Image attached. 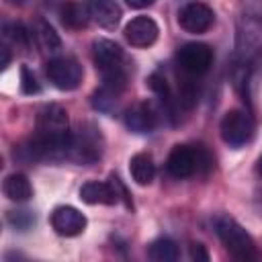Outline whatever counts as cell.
<instances>
[{"label": "cell", "instance_id": "6da1fadb", "mask_svg": "<svg viewBox=\"0 0 262 262\" xmlns=\"http://www.w3.org/2000/svg\"><path fill=\"white\" fill-rule=\"evenodd\" d=\"M215 231L221 239V244L225 246V250L229 252V256H233L239 262H250V260H260L262 254L256 248L254 237L231 217L221 215L215 219Z\"/></svg>", "mask_w": 262, "mask_h": 262}, {"label": "cell", "instance_id": "7a4b0ae2", "mask_svg": "<svg viewBox=\"0 0 262 262\" xmlns=\"http://www.w3.org/2000/svg\"><path fill=\"white\" fill-rule=\"evenodd\" d=\"M213 168V158L203 145H174L166 160V170L174 178L207 174Z\"/></svg>", "mask_w": 262, "mask_h": 262}, {"label": "cell", "instance_id": "3957f363", "mask_svg": "<svg viewBox=\"0 0 262 262\" xmlns=\"http://www.w3.org/2000/svg\"><path fill=\"white\" fill-rule=\"evenodd\" d=\"M219 133H221V139L237 149L246 143L252 141L254 137V119L250 113L242 111V108H231L223 115L221 119V125H219Z\"/></svg>", "mask_w": 262, "mask_h": 262}, {"label": "cell", "instance_id": "277c9868", "mask_svg": "<svg viewBox=\"0 0 262 262\" xmlns=\"http://www.w3.org/2000/svg\"><path fill=\"white\" fill-rule=\"evenodd\" d=\"M45 74L49 78V82L57 88V90H74L80 86L82 82V66L78 63V59L74 57H51L45 66Z\"/></svg>", "mask_w": 262, "mask_h": 262}, {"label": "cell", "instance_id": "5b68a950", "mask_svg": "<svg viewBox=\"0 0 262 262\" xmlns=\"http://www.w3.org/2000/svg\"><path fill=\"white\" fill-rule=\"evenodd\" d=\"M176 66L186 76H201L213 66V49L207 43H184L176 53Z\"/></svg>", "mask_w": 262, "mask_h": 262}, {"label": "cell", "instance_id": "8992f818", "mask_svg": "<svg viewBox=\"0 0 262 262\" xmlns=\"http://www.w3.org/2000/svg\"><path fill=\"white\" fill-rule=\"evenodd\" d=\"M100 149H102L100 133L94 127H84V129L80 127L78 133H72V145L68 158L80 164H92L100 158Z\"/></svg>", "mask_w": 262, "mask_h": 262}, {"label": "cell", "instance_id": "52a82bcc", "mask_svg": "<svg viewBox=\"0 0 262 262\" xmlns=\"http://www.w3.org/2000/svg\"><path fill=\"white\" fill-rule=\"evenodd\" d=\"M213 23H215V12L211 6L203 2H188L178 12V25L186 33H194V35L205 33L213 27Z\"/></svg>", "mask_w": 262, "mask_h": 262}, {"label": "cell", "instance_id": "ba28073f", "mask_svg": "<svg viewBox=\"0 0 262 262\" xmlns=\"http://www.w3.org/2000/svg\"><path fill=\"white\" fill-rule=\"evenodd\" d=\"M51 227L55 229V233L63 237H74L86 229V217L76 207L61 205V207H55L51 213Z\"/></svg>", "mask_w": 262, "mask_h": 262}, {"label": "cell", "instance_id": "9c48e42d", "mask_svg": "<svg viewBox=\"0 0 262 262\" xmlns=\"http://www.w3.org/2000/svg\"><path fill=\"white\" fill-rule=\"evenodd\" d=\"M160 35V27L149 16H135L125 27V39L133 47H149L156 43Z\"/></svg>", "mask_w": 262, "mask_h": 262}, {"label": "cell", "instance_id": "30bf717a", "mask_svg": "<svg viewBox=\"0 0 262 262\" xmlns=\"http://www.w3.org/2000/svg\"><path fill=\"white\" fill-rule=\"evenodd\" d=\"M80 199L88 205H117L121 201V192L113 178L108 182L88 180L80 188Z\"/></svg>", "mask_w": 262, "mask_h": 262}, {"label": "cell", "instance_id": "8fae6325", "mask_svg": "<svg viewBox=\"0 0 262 262\" xmlns=\"http://www.w3.org/2000/svg\"><path fill=\"white\" fill-rule=\"evenodd\" d=\"M125 125L133 133H151L158 125V113L149 102H137L127 108Z\"/></svg>", "mask_w": 262, "mask_h": 262}, {"label": "cell", "instance_id": "7c38bea8", "mask_svg": "<svg viewBox=\"0 0 262 262\" xmlns=\"http://www.w3.org/2000/svg\"><path fill=\"white\" fill-rule=\"evenodd\" d=\"M92 57H94L96 70H104V68H113V66H123V61H125L123 49L115 41H111V39H96L92 43Z\"/></svg>", "mask_w": 262, "mask_h": 262}, {"label": "cell", "instance_id": "4fadbf2b", "mask_svg": "<svg viewBox=\"0 0 262 262\" xmlns=\"http://www.w3.org/2000/svg\"><path fill=\"white\" fill-rule=\"evenodd\" d=\"M90 16L102 27V29H117L119 20H121V8L115 0H88L86 2Z\"/></svg>", "mask_w": 262, "mask_h": 262}, {"label": "cell", "instance_id": "5bb4252c", "mask_svg": "<svg viewBox=\"0 0 262 262\" xmlns=\"http://www.w3.org/2000/svg\"><path fill=\"white\" fill-rule=\"evenodd\" d=\"M33 39L43 55H55L61 51V39L47 20H37L33 25Z\"/></svg>", "mask_w": 262, "mask_h": 262}, {"label": "cell", "instance_id": "9a60e30c", "mask_svg": "<svg viewBox=\"0 0 262 262\" xmlns=\"http://www.w3.org/2000/svg\"><path fill=\"white\" fill-rule=\"evenodd\" d=\"M129 172H131V178L139 186H147L156 176V164H154L151 154H147V151L135 154L129 160Z\"/></svg>", "mask_w": 262, "mask_h": 262}, {"label": "cell", "instance_id": "2e32d148", "mask_svg": "<svg viewBox=\"0 0 262 262\" xmlns=\"http://www.w3.org/2000/svg\"><path fill=\"white\" fill-rule=\"evenodd\" d=\"M2 190L10 201H16V203H25V201H29L33 196V186H31L29 178L25 174H20V172L8 174L4 178Z\"/></svg>", "mask_w": 262, "mask_h": 262}, {"label": "cell", "instance_id": "e0dca14e", "mask_svg": "<svg viewBox=\"0 0 262 262\" xmlns=\"http://www.w3.org/2000/svg\"><path fill=\"white\" fill-rule=\"evenodd\" d=\"M59 14H61V23L63 27L72 29V31H80V29H86L88 27V6L80 4V2H66L61 8H59Z\"/></svg>", "mask_w": 262, "mask_h": 262}, {"label": "cell", "instance_id": "ac0fdd59", "mask_svg": "<svg viewBox=\"0 0 262 262\" xmlns=\"http://www.w3.org/2000/svg\"><path fill=\"white\" fill-rule=\"evenodd\" d=\"M147 254L156 262H174L180 256L176 242H172L170 237H158V239H154L149 244V248H147Z\"/></svg>", "mask_w": 262, "mask_h": 262}, {"label": "cell", "instance_id": "d6986e66", "mask_svg": "<svg viewBox=\"0 0 262 262\" xmlns=\"http://www.w3.org/2000/svg\"><path fill=\"white\" fill-rule=\"evenodd\" d=\"M2 37H4L6 43H12L20 51H25L31 43V33H27V29L20 23H4Z\"/></svg>", "mask_w": 262, "mask_h": 262}, {"label": "cell", "instance_id": "ffe728a7", "mask_svg": "<svg viewBox=\"0 0 262 262\" xmlns=\"http://www.w3.org/2000/svg\"><path fill=\"white\" fill-rule=\"evenodd\" d=\"M8 223L20 231L29 229L35 223V215H31L29 211H10L8 213Z\"/></svg>", "mask_w": 262, "mask_h": 262}, {"label": "cell", "instance_id": "44dd1931", "mask_svg": "<svg viewBox=\"0 0 262 262\" xmlns=\"http://www.w3.org/2000/svg\"><path fill=\"white\" fill-rule=\"evenodd\" d=\"M20 90H23L25 94H37V92L41 90V86H39L35 74H33L27 66L20 68Z\"/></svg>", "mask_w": 262, "mask_h": 262}, {"label": "cell", "instance_id": "7402d4cb", "mask_svg": "<svg viewBox=\"0 0 262 262\" xmlns=\"http://www.w3.org/2000/svg\"><path fill=\"white\" fill-rule=\"evenodd\" d=\"M188 252H190V258L192 260H196V262H209V252H207V248L203 244L192 242L190 248H188Z\"/></svg>", "mask_w": 262, "mask_h": 262}, {"label": "cell", "instance_id": "603a6c76", "mask_svg": "<svg viewBox=\"0 0 262 262\" xmlns=\"http://www.w3.org/2000/svg\"><path fill=\"white\" fill-rule=\"evenodd\" d=\"M156 0H125V4L129 6V8H137V10H141V8H147V6H151Z\"/></svg>", "mask_w": 262, "mask_h": 262}, {"label": "cell", "instance_id": "cb8c5ba5", "mask_svg": "<svg viewBox=\"0 0 262 262\" xmlns=\"http://www.w3.org/2000/svg\"><path fill=\"white\" fill-rule=\"evenodd\" d=\"M43 4L47 8H51V10H55V8H61L66 4V0H43Z\"/></svg>", "mask_w": 262, "mask_h": 262}, {"label": "cell", "instance_id": "d4e9b609", "mask_svg": "<svg viewBox=\"0 0 262 262\" xmlns=\"http://www.w3.org/2000/svg\"><path fill=\"white\" fill-rule=\"evenodd\" d=\"M0 49H2V63H0V66H2V68H6V66H8V61H10V53H8V45L4 43V45H2Z\"/></svg>", "mask_w": 262, "mask_h": 262}, {"label": "cell", "instance_id": "484cf974", "mask_svg": "<svg viewBox=\"0 0 262 262\" xmlns=\"http://www.w3.org/2000/svg\"><path fill=\"white\" fill-rule=\"evenodd\" d=\"M256 172L262 176V156H260V158H258V162H256Z\"/></svg>", "mask_w": 262, "mask_h": 262}, {"label": "cell", "instance_id": "4316f807", "mask_svg": "<svg viewBox=\"0 0 262 262\" xmlns=\"http://www.w3.org/2000/svg\"><path fill=\"white\" fill-rule=\"evenodd\" d=\"M8 4H12V6H23L25 4V0H6Z\"/></svg>", "mask_w": 262, "mask_h": 262}]
</instances>
